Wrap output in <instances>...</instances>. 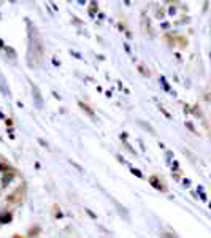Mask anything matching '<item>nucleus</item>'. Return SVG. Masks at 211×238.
Masks as SVG:
<instances>
[{
    "mask_svg": "<svg viewBox=\"0 0 211 238\" xmlns=\"http://www.w3.org/2000/svg\"><path fill=\"white\" fill-rule=\"evenodd\" d=\"M132 172H133V175H136V176H141V173H140L138 170H135V168H133V170H132Z\"/></svg>",
    "mask_w": 211,
    "mask_h": 238,
    "instance_id": "1",
    "label": "nucleus"
},
{
    "mask_svg": "<svg viewBox=\"0 0 211 238\" xmlns=\"http://www.w3.org/2000/svg\"><path fill=\"white\" fill-rule=\"evenodd\" d=\"M164 236H165V238H173L171 235H164Z\"/></svg>",
    "mask_w": 211,
    "mask_h": 238,
    "instance_id": "2",
    "label": "nucleus"
}]
</instances>
